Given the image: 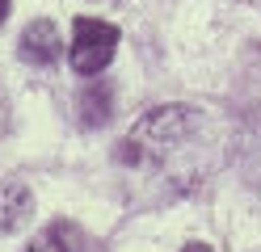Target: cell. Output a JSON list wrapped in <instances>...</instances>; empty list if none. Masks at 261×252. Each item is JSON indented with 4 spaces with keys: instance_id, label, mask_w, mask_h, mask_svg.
Here are the masks:
<instances>
[{
    "instance_id": "7a4b0ae2",
    "label": "cell",
    "mask_w": 261,
    "mask_h": 252,
    "mask_svg": "<svg viewBox=\"0 0 261 252\" xmlns=\"http://www.w3.org/2000/svg\"><path fill=\"white\" fill-rule=\"evenodd\" d=\"M118 50V25L97 21V17H76L72 25V72L76 76H101L106 63Z\"/></svg>"
},
{
    "instance_id": "5b68a950",
    "label": "cell",
    "mask_w": 261,
    "mask_h": 252,
    "mask_svg": "<svg viewBox=\"0 0 261 252\" xmlns=\"http://www.w3.org/2000/svg\"><path fill=\"white\" fill-rule=\"evenodd\" d=\"M25 252H80V227L76 223H51V227H42L34 235V244H30Z\"/></svg>"
},
{
    "instance_id": "3957f363",
    "label": "cell",
    "mask_w": 261,
    "mask_h": 252,
    "mask_svg": "<svg viewBox=\"0 0 261 252\" xmlns=\"http://www.w3.org/2000/svg\"><path fill=\"white\" fill-rule=\"evenodd\" d=\"M17 55H21L25 63H34V67H51V63H59V55H63V38H59L55 21H46V17L30 21V25L21 30Z\"/></svg>"
},
{
    "instance_id": "52a82bcc",
    "label": "cell",
    "mask_w": 261,
    "mask_h": 252,
    "mask_svg": "<svg viewBox=\"0 0 261 252\" xmlns=\"http://www.w3.org/2000/svg\"><path fill=\"white\" fill-rule=\"evenodd\" d=\"M181 252H211V248H206V244H186Z\"/></svg>"
},
{
    "instance_id": "ba28073f",
    "label": "cell",
    "mask_w": 261,
    "mask_h": 252,
    "mask_svg": "<svg viewBox=\"0 0 261 252\" xmlns=\"http://www.w3.org/2000/svg\"><path fill=\"white\" fill-rule=\"evenodd\" d=\"M5 17H9V0H0V25H5Z\"/></svg>"
},
{
    "instance_id": "277c9868",
    "label": "cell",
    "mask_w": 261,
    "mask_h": 252,
    "mask_svg": "<svg viewBox=\"0 0 261 252\" xmlns=\"http://www.w3.org/2000/svg\"><path fill=\"white\" fill-rule=\"evenodd\" d=\"M30 210H34V198H30V185L25 181H5L0 185V235L17 231Z\"/></svg>"
},
{
    "instance_id": "6da1fadb",
    "label": "cell",
    "mask_w": 261,
    "mask_h": 252,
    "mask_svg": "<svg viewBox=\"0 0 261 252\" xmlns=\"http://www.w3.org/2000/svg\"><path fill=\"white\" fill-rule=\"evenodd\" d=\"M198 139H202V118L190 105H160L135 122V130L118 147V160L130 168H169L173 156L190 151Z\"/></svg>"
},
{
    "instance_id": "8992f818",
    "label": "cell",
    "mask_w": 261,
    "mask_h": 252,
    "mask_svg": "<svg viewBox=\"0 0 261 252\" xmlns=\"http://www.w3.org/2000/svg\"><path fill=\"white\" fill-rule=\"evenodd\" d=\"M110 105H114V93L106 89V84H89L85 93H80V122L85 126H101L110 118Z\"/></svg>"
}]
</instances>
